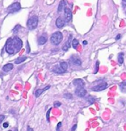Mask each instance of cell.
I'll return each mask as SVG.
<instances>
[{
  "mask_svg": "<svg viewBox=\"0 0 126 131\" xmlns=\"http://www.w3.org/2000/svg\"><path fill=\"white\" fill-rule=\"evenodd\" d=\"M27 131H34V129H33L32 128H30V127H28V129H27Z\"/></svg>",
  "mask_w": 126,
  "mask_h": 131,
  "instance_id": "obj_35",
  "label": "cell"
},
{
  "mask_svg": "<svg viewBox=\"0 0 126 131\" xmlns=\"http://www.w3.org/2000/svg\"><path fill=\"white\" fill-rule=\"evenodd\" d=\"M118 59V63L119 64H123V63H124V53H119Z\"/></svg>",
  "mask_w": 126,
  "mask_h": 131,
  "instance_id": "obj_21",
  "label": "cell"
},
{
  "mask_svg": "<svg viewBox=\"0 0 126 131\" xmlns=\"http://www.w3.org/2000/svg\"><path fill=\"white\" fill-rule=\"evenodd\" d=\"M26 49H27V53H29V52H30V48H29V45L28 41H27V44H26Z\"/></svg>",
  "mask_w": 126,
  "mask_h": 131,
  "instance_id": "obj_30",
  "label": "cell"
},
{
  "mask_svg": "<svg viewBox=\"0 0 126 131\" xmlns=\"http://www.w3.org/2000/svg\"><path fill=\"white\" fill-rule=\"evenodd\" d=\"M64 10H65V20L68 23L72 20V11L68 7H66Z\"/></svg>",
  "mask_w": 126,
  "mask_h": 131,
  "instance_id": "obj_9",
  "label": "cell"
},
{
  "mask_svg": "<svg viewBox=\"0 0 126 131\" xmlns=\"http://www.w3.org/2000/svg\"><path fill=\"white\" fill-rule=\"evenodd\" d=\"M123 1H124V2H126V0H123Z\"/></svg>",
  "mask_w": 126,
  "mask_h": 131,
  "instance_id": "obj_37",
  "label": "cell"
},
{
  "mask_svg": "<svg viewBox=\"0 0 126 131\" xmlns=\"http://www.w3.org/2000/svg\"><path fill=\"white\" fill-rule=\"evenodd\" d=\"M9 131H11V130H9Z\"/></svg>",
  "mask_w": 126,
  "mask_h": 131,
  "instance_id": "obj_39",
  "label": "cell"
},
{
  "mask_svg": "<svg viewBox=\"0 0 126 131\" xmlns=\"http://www.w3.org/2000/svg\"><path fill=\"white\" fill-rule=\"evenodd\" d=\"M4 118H5V116H4V115H0V123L4 120Z\"/></svg>",
  "mask_w": 126,
  "mask_h": 131,
  "instance_id": "obj_31",
  "label": "cell"
},
{
  "mask_svg": "<svg viewBox=\"0 0 126 131\" xmlns=\"http://www.w3.org/2000/svg\"><path fill=\"white\" fill-rule=\"evenodd\" d=\"M12 69H13V64L11 63H8L3 66V71L4 72H10Z\"/></svg>",
  "mask_w": 126,
  "mask_h": 131,
  "instance_id": "obj_14",
  "label": "cell"
},
{
  "mask_svg": "<svg viewBox=\"0 0 126 131\" xmlns=\"http://www.w3.org/2000/svg\"><path fill=\"white\" fill-rule=\"evenodd\" d=\"M21 29V26L18 24V25H17L15 28L13 29V33H17L18 32V29Z\"/></svg>",
  "mask_w": 126,
  "mask_h": 131,
  "instance_id": "obj_25",
  "label": "cell"
},
{
  "mask_svg": "<svg viewBox=\"0 0 126 131\" xmlns=\"http://www.w3.org/2000/svg\"><path fill=\"white\" fill-rule=\"evenodd\" d=\"M50 112H51V109H49L48 111V112H47V116H46V117H47V121L49 122V115H50Z\"/></svg>",
  "mask_w": 126,
  "mask_h": 131,
  "instance_id": "obj_28",
  "label": "cell"
},
{
  "mask_svg": "<svg viewBox=\"0 0 126 131\" xmlns=\"http://www.w3.org/2000/svg\"><path fill=\"white\" fill-rule=\"evenodd\" d=\"M50 88V86H47L45 87V88H43V89H38V90H36L35 92V96L36 97V98H38L39 96H41L42 94L43 91H45L46 90H48V89Z\"/></svg>",
  "mask_w": 126,
  "mask_h": 131,
  "instance_id": "obj_12",
  "label": "cell"
},
{
  "mask_svg": "<svg viewBox=\"0 0 126 131\" xmlns=\"http://www.w3.org/2000/svg\"><path fill=\"white\" fill-rule=\"evenodd\" d=\"M71 41H72V35H69V37H68V40L65 43V45H63L62 47V50L63 51H67L70 48V45H71Z\"/></svg>",
  "mask_w": 126,
  "mask_h": 131,
  "instance_id": "obj_11",
  "label": "cell"
},
{
  "mask_svg": "<svg viewBox=\"0 0 126 131\" xmlns=\"http://www.w3.org/2000/svg\"><path fill=\"white\" fill-rule=\"evenodd\" d=\"M55 24H56V27H57V28H59V29L62 28V27H64V25H65V20L61 17H58L56 19Z\"/></svg>",
  "mask_w": 126,
  "mask_h": 131,
  "instance_id": "obj_10",
  "label": "cell"
},
{
  "mask_svg": "<svg viewBox=\"0 0 126 131\" xmlns=\"http://www.w3.org/2000/svg\"><path fill=\"white\" fill-rule=\"evenodd\" d=\"M66 8V2L64 0H61V2L59 3V6H58V12H61V10H65Z\"/></svg>",
  "mask_w": 126,
  "mask_h": 131,
  "instance_id": "obj_16",
  "label": "cell"
},
{
  "mask_svg": "<svg viewBox=\"0 0 126 131\" xmlns=\"http://www.w3.org/2000/svg\"><path fill=\"white\" fill-rule=\"evenodd\" d=\"M62 39H63L62 33L60 32V31H56V32H55L54 34H52V35H51V37H50L51 43H52L53 45H59V44L61 42Z\"/></svg>",
  "mask_w": 126,
  "mask_h": 131,
  "instance_id": "obj_1",
  "label": "cell"
},
{
  "mask_svg": "<svg viewBox=\"0 0 126 131\" xmlns=\"http://www.w3.org/2000/svg\"><path fill=\"white\" fill-rule=\"evenodd\" d=\"M13 41H14V46H15L16 51H19L23 47V41L21 40L20 38L17 37V36H15L13 37Z\"/></svg>",
  "mask_w": 126,
  "mask_h": 131,
  "instance_id": "obj_5",
  "label": "cell"
},
{
  "mask_svg": "<svg viewBox=\"0 0 126 131\" xmlns=\"http://www.w3.org/2000/svg\"><path fill=\"white\" fill-rule=\"evenodd\" d=\"M83 44H84V45H86V44H87V41H84Z\"/></svg>",
  "mask_w": 126,
  "mask_h": 131,
  "instance_id": "obj_36",
  "label": "cell"
},
{
  "mask_svg": "<svg viewBox=\"0 0 126 131\" xmlns=\"http://www.w3.org/2000/svg\"><path fill=\"white\" fill-rule=\"evenodd\" d=\"M15 131H17V129H15Z\"/></svg>",
  "mask_w": 126,
  "mask_h": 131,
  "instance_id": "obj_38",
  "label": "cell"
},
{
  "mask_svg": "<svg viewBox=\"0 0 126 131\" xmlns=\"http://www.w3.org/2000/svg\"><path fill=\"white\" fill-rule=\"evenodd\" d=\"M5 49L9 54H14L16 52V48L14 46V41H13V38H9L6 41V45H5Z\"/></svg>",
  "mask_w": 126,
  "mask_h": 131,
  "instance_id": "obj_2",
  "label": "cell"
},
{
  "mask_svg": "<svg viewBox=\"0 0 126 131\" xmlns=\"http://www.w3.org/2000/svg\"><path fill=\"white\" fill-rule=\"evenodd\" d=\"M21 10V5L18 2H16L12 4H10L9 7L7 8V10L10 13H16L19 11Z\"/></svg>",
  "mask_w": 126,
  "mask_h": 131,
  "instance_id": "obj_4",
  "label": "cell"
},
{
  "mask_svg": "<svg viewBox=\"0 0 126 131\" xmlns=\"http://www.w3.org/2000/svg\"><path fill=\"white\" fill-rule=\"evenodd\" d=\"M60 67L62 69V71L65 73L66 71L67 70V67H68V64L67 63V62H65V61H62V62H61V64H60Z\"/></svg>",
  "mask_w": 126,
  "mask_h": 131,
  "instance_id": "obj_17",
  "label": "cell"
},
{
  "mask_svg": "<svg viewBox=\"0 0 126 131\" xmlns=\"http://www.w3.org/2000/svg\"><path fill=\"white\" fill-rule=\"evenodd\" d=\"M26 59H27V57H25V56H23V57H19V58L17 59V60L15 61V63L16 64H20V63H22V62H23V61H25Z\"/></svg>",
  "mask_w": 126,
  "mask_h": 131,
  "instance_id": "obj_19",
  "label": "cell"
},
{
  "mask_svg": "<svg viewBox=\"0 0 126 131\" xmlns=\"http://www.w3.org/2000/svg\"><path fill=\"white\" fill-rule=\"evenodd\" d=\"M8 126H9V123H4L3 124V127H4V128H7Z\"/></svg>",
  "mask_w": 126,
  "mask_h": 131,
  "instance_id": "obj_32",
  "label": "cell"
},
{
  "mask_svg": "<svg viewBox=\"0 0 126 131\" xmlns=\"http://www.w3.org/2000/svg\"><path fill=\"white\" fill-rule=\"evenodd\" d=\"M38 24V17L36 16H33L29 18L28 22H27V27L29 30H33L37 27Z\"/></svg>",
  "mask_w": 126,
  "mask_h": 131,
  "instance_id": "obj_3",
  "label": "cell"
},
{
  "mask_svg": "<svg viewBox=\"0 0 126 131\" xmlns=\"http://www.w3.org/2000/svg\"><path fill=\"white\" fill-rule=\"evenodd\" d=\"M53 71L56 73H64V72L62 71V69L60 67V66H55V67L53 68Z\"/></svg>",
  "mask_w": 126,
  "mask_h": 131,
  "instance_id": "obj_20",
  "label": "cell"
},
{
  "mask_svg": "<svg viewBox=\"0 0 126 131\" xmlns=\"http://www.w3.org/2000/svg\"><path fill=\"white\" fill-rule=\"evenodd\" d=\"M47 41H48V39H47L45 35H42L38 39V43H39V45H43V44H45L47 42Z\"/></svg>",
  "mask_w": 126,
  "mask_h": 131,
  "instance_id": "obj_15",
  "label": "cell"
},
{
  "mask_svg": "<svg viewBox=\"0 0 126 131\" xmlns=\"http://www.w3.org/2000/svg\"><path fill=\"white\" fill-rule=\"evenodd\" d=\"M72 46H73V48H77L79 46V41L77 39H73V41H72Z\"/></svg>",
  "mask_w": 126,
  "mask_h": 131,
  "instance_id": "obj_22",
  "label": "cell"
},
{
  "mask_svg": "<svg viewBox=\"0 0 126 131\" xmlns=\"http://www.w3.org/2000/svg\"><path fill=\"white\" fill-rule=\"evenodd\" d=\"M107 88V84L105 82H103V83L99 84V85H97L96 86L92 87V91H104L105 89Z\"/></svg>",
  "mask_w": 126,
  "mask_h": 131,
  "instance_id": "obj_7",
  "label": "cell"
},
{
  "mask_svg": "<svg viewBox=\"0 0 126 131\" xmlns=\"http://www.w3.org/2000/svg\"><path fill=\"white\" fill-rule=\"evenodd\" d=\"M70 61L73 64L74 66H80L81 65V60L79 58V56L77 55H72L70 58Z\"/></svg>",
  "mask_w": 126,
  "mask_h": 131,
  "instance_id": "obj_8",
  "label": "cell"
},
{
  "mask_svg": "<svg viewBox=\"0 0 126 131\" xmlns=\"http://www.w3.org/2000/svg\"><path fill=\"white\" fill-rule=\"evenodd\" d=\"M73 84L76 86H82L85 85V82H84L83 79H80V78H77V79H74L73 81Z\"/></svg>",
  "mask_w": 126,
  "mask_h": 131,
  "instance_id": "obj_13",
  "label": "cell"
},
{
  "mask_svg": "<svg viewBox=\"0 0 126 131\" xmlns=\"http://www.w3.org/2000/svg\"><path fill=\"white\" fill-rule=\"evenodd\" d=\"M120 38H121V35H118L116 36V40H119Z\"/></svg>",
  "mask_w": 126,
  "mask_h": 131,
  "instance_id": "obj_34",
  "label": "cell"
},
{
  "mask_svg": "<svg viewBox=\"0 0 126 131\" xmlns=\"http://www.w3.org/2000/svg\"><path fill=\"white\" fill-rule=\"evenodd\" d=\"M61 105V103L59 102V101H55V103H54V106L55 107H60V106Z\"/></svg>",
  "mask_w": 126,
  "mask_h": 131,
  "instance_id": "obj_27",
  "label": "cell"
},
{
  "mask_svg": "<svg viewBox=\"0 0 126 131\" xmlns=\"http://www.w3.org/2000/svg\"><path fill=\"white\" fill-rule=\"evenodd\" d=\"M98 65H99V62L98 61H97L96 62V69H95V72H94V73H97L98 71Z\"/></svg>",
  "mask_w": 126,
  "mask_h": 131,
  "instance_id": "obj_29",
  "label": "cell"
},
{
  "mask_svg": "<svg viewBox=\"0 0 126 131\" xmlns=\"http://www.w3.org/2000/svg\"><path fill=\"white\" fill-rule=\"evenodd\" d=\"M88 102H89V103H90V104H92V103L95 102V98H92V97H89V98H88Z\"/></svg>",
  "mask_w": 126,
  "mask_h": 131,
  "instance_id": "obj_23",
  "label": "cell"
},
{
  "mask_svg": "<svg viewBox=\"0 0 126 131\" xmlns=\"http://www.w3.org/2000/svg\"><path fill=\"white\" fill-rule=\"evenodd\" d=\"M76 128H77V125L75 124V125H73V128H72V130H71V131H75Z\"/></svg>",
  "mask_w": 126,
  "mask_h": 131,
  "instance_id": "obj_33",
  "label": "cell"
},
{
  "mask_svg": "<svg viewBox=\"0 0 126 131\" xmlns=\"http://www.w3.org/2000/svg\"><path fill=\"white\" fill-rule=\"evenodd\" d=\"M64 98H68V99H72V98H73V95L71 93H66L65 95H64Z\"/></svg>",
  "mask_w": 126,
  "mask_h": 131,
  "instance_id": "obj_24",
  "label": "cell"
},
{
  "mask_svg": "<svg viewBox=\"0 0 126 131\" xmlns=\"http://www.w3.org/2000/svg\"><path fill=\"white\" fill-rule=\"evenodd\" d=\"M75 94L80 98H83L86 95V90L83 86H77L75 90Z\"/></svg>",
  "mask_w": 126,
  "mask_h": 131,
  "instance_id": "obj_6",
  "label": "cell"
},
{
  "mask_svg": "<svg viewBox=\"0 0 126 131\" xmlns=\"http://www.w3.org/2000/svg\"><path fill=\"white\" fill-rule=\"evenodd\" d=\"M61 123L60 122V123H58V124H57L56 131H61Z\"/></svg>",
  "mask_w": 126,
  "mask_h": 131,
  "instance_id": "obj_26",
  "label": "cell"
},
{
  "mask_svg": "<svg viewBox=\"0 0 126 131\" xmlns=\"http://www.w3.org/2000/svg\"><path fill=\"white\" fill-rule=\"evenodd\" d=\"M119 87H120V90H121L122 92H126V81L122 82L119 85Z\"/></svg>",
  "mask_w": 126,
  "mask_h": 131,
  "instance_id": "obj_18",
  "label": "cell"
}]
</instances>
